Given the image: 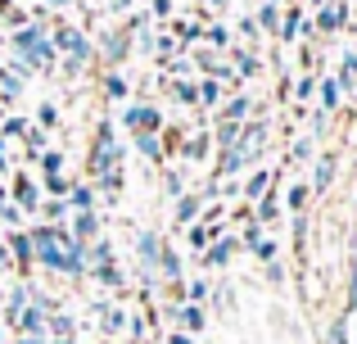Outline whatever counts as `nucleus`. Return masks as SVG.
<instances>
[{
	"label": "nucleus",
	"mask_w": 357,
	"mask_h": 344,
	"mask_svg": "<svg viewBox=\"0 0 357 344\" xmlns=\"http://www.w3.org/2000/svg\"><path fill=\"white\" fill-rule=\"evenodd\" d=\"M50 45H54V54L63 59V77H82V73L96 63V41H91L82 27L63 23V14L50 23Z\"/></svg>",
	"instance_id": "f257e3e1"
},
{
	"label": "nucleus",
	"mask_w": 357,
	"mask_h": 344,
	"mask_svg": "<svg viewBox=\"0 0 357 344\" xmlns=\"http://www.w3.org/2000/svg\"><path fill=\"white\" fill-rule=\"evenodd\" d=\"M9 50H14L18 59L32 63V73H54L59 68V54H54V45H50V27L32 23V18L9 32Z\"/></svg>",
	"instance_id": "f03ea898"
},
{
	"label": "nucleus",
	"mask_w": 357,
	"mask_h": 344,
	"mask_svg": "<svg viewBox=\"0 0 357 344\" xmlns=\"http://www.w3.org/2000/svg\"><path fill=\"white\" fill-rule=\"evenodd\" d=\"M122 159H127V150H122V141H118L114 118H100V123H96V132H91L86 177H91V181H100L105 172H118V168H122Z\"/></svg>",
	"instance_id": "7ed1b4c3"
},
{
	"label": "nucleus",
	"mask_w": 357,
	"mask_h": 344,
	"mask_svg": "<svg viewBox=\"0 0 357 344\" xmlns=\"http://www.w3.org/2000/svg\"><path fill=\"white\" fill-rule=\"evenodd\" d=\"M267 136H271V127L262 123V118H249V123L240 127V136H236V145H231V150L244 159V172H249L253 163L262 159V150H267Z\"/></svg>",
	"instance_id": "20e7f679"
},
{
	"label": "nucleus",
	"mask_w": 357,
	"mask_h": 344,
	"mask_svg": "<svg viewBox=\"0 0 357 344\" xmlns=\"http://www.w3.org/2000/svg\"><path fill=\"white\" fill-rule=\"evenodd\" d=\"M131 36L122 32V27H109V32H100V41H96V63H105V68H122V63L131 59Z\"/></svg>",
	"instance_id": "39448f33"
},
{
	"label": "nucleus",
	"mask_w": 357,
	"mask_h": 344,
	"mask_svg": "<svg viewBox=\"0 0 357 344\" xmlns=\"http://www.w3.org/2000/svg\"><path fill=\"white\" fill-rule=\"evenodd\" d=\"M158 254H163V236H158V231H136V258H140V281H145V290L158 285Z\"/></svg>",
	"instance_id": "423d86ee"
},
{
	"label": "nucleus",
	"mask_w": 357,
	"mask_h": 344,
	"mask_svg": "<svg viewBox=\"0 0 357 344\" xmlns=\"http://www.w3.org/2000/svg\"><path fill=\"white\" fill-rule=\"evenodd\" d=\"M122 127H127L131 136L136 132H163V109L158 105H149V100H131L127 109H122Z\"/></svg>",
	"instance_id": "0eeeda50"
},
{
	"label": "nucleus",
	"mask_w": 357,
	"mask_h": 344,
	"mask_svg": "<svg viewBox=\"0 0 357 344\" xmlns=\"http://www.w3.org/2000/svg\"><path fill=\"white\" fill-rule=\"evenodd\" d=\"M349 23H353V5H349V0H326V5L317 9V18H312V32L317 36H335V32H344Z\"/></svg>",
	"instance_id": "6e6552de"
},
{
	"label": "nucleus",
	"mask_w": 357,
	"mask_h": 344,
	"mask_svg": "<svg viewBox=\"0 0 357 344\" xmlns=\"http://www.w3.org/2000/svg\"><path fill=\"white\" fill-rule=\"evenodd\" d=\"M276 36H280V45H294L298 36H317V32H312V18H307V9H298V5H285V9H280Z\"/></svg>",
	"instance_id": "1a4fd4ad"
},
{
	"label": "nucleus",
	"mask_w": 357,
	"mask_h": 344,
	"mask_svg": "<svg viewBox=\"0 0 357 344\" xmlns=\"http://www.w3.org/2000/svg\"><path fill=\"white\" fill-rule=\"evenodd\" d=\"M5 190H9V204H18L27 218H32L36 204H41V186H36L27 172H9V186H5Z\"/></svg>",
	"instance_id": "9d476101"
},
{
	"label": "nucleus",
	"mask_w": 357,
	"mask_h": 344,
	"mask_svg": "<svg viewBox=\"0 0 357 344\" xmlns=\"http://www.w3.org/2000/svg\"><path fill=\"white\" fill-rule=\"evenodd\" d=\"M236 254H240V240L222 231L213 245H204V249H199V267H204V272H218V267H227Z\"/></svg>",
	"instance_id": "9b49d317"
},
{
	"label": "nucleus",
	"mask_w": 357,
	"mask_h": 344,
	"mask_svg": "<svg viewBox=\"0 0 357 344\" xmlns=\"http://www.w3.org/2000/svg\"><path fill=\"white\" fill-rule=\"evenodd\" d=\"M5 249H9V258H14V272L27 281V276H32V267H36V258H32V240H27V231H23V227L5 231Z\"/></svg>",
	"instance_id": "f8f14e48"
},
{
	"label": "nucleus",
	"mask_w": 357,
	"mask_h": 344,
	"mask_svg": "<svg viewBox=\"0 0 357 344\" xmlns=\"http://www.w3.org/2000/svg\"><path fill=\"white\" fill-rule=\"evenodd\" d=\"M208 150H213L208 123H195V132H190V136H181V145H176V159H185V163H204V159H208Z\"/></svg>",
	"instance_id": "ddd939ff"
},
{
	"label": "nucleus",
	"mask_w": 357,
	"mask_h": 344,
	"mask_svg": "<svg viewBox=\"0 0 357 344\" xmlns=\"http://www.w3.org/2000/svg\"><path fill=\"white\" fill-rule=\"evenodd\" d=\"M167 317H172L176 327L185 331V336H199V331H208V313H204V304H167Z\"/></svg>",
	"instance_id": "4468645a"
},
{
	"label": "nucleus",
	"mask_w": 357,
	"mask_h": 344,
	"mask_svg": "<svg viewBox=\"0 0 357 344\" xmlns=\"http://www.w3.org/2000/svg\"><path fill=\"white\" fill-rule=\"evenodd\" d=\"M335 172H340V154H335V150H321L312 159V181H307V190H312V195H326L335 186Z\"/></svg>",
	"instance_id": "2eb2a0df"
},
{
	"label": "nucleus",
	"mask_w": 357,
	"mask_h": 344,
	"mask_svg": "<svg viewBox=\"0 0 357 344\" xmlns=\"http://www.w3.org/2000/svg\"><path fill=\"white\" fill-rule=\"evenodd\" d=\"M276 181H280V172H271V168H253V172H244V181H240V195H244V204L262 200V195H267Z\"/></svg>",
	"instance_id": "dca6fc26"
},
{
	"label": "nucleus",
	"mask_w": 357,
	"mask_h": 344,
	"mask_svg": "<svg viewBox=\"0 0 357 344\" xmlns=\"http://www.w3.org/2000/svg\"><path fill=\"white\" fill-rule=\"evenodd\" d=\"M204 195L199 190H185V195H176L172 200V222L176 227H190V222H199V213H204Z\"/></svg>",
	"instance_id": "f3484780"
},
{
	"label": "nucleus",
	"mask_w": 357,
	"mask_h": 344,
	"mask_svg": "<svg viewBox=\"0 0 357 344\" xmlns=\"http://www.w3.org/2000/svg\"><path fill=\"white\" fill-rule=\"evenodd\" d=\"M249 209H253V222H258V227H276V222H280V181L271 186L262 200H253Z\"/></svg>",
	"instance_id": "a211bd4d"
},
{
	"label": "nucleus",
	"mask_w": 357,
	"mask_h": 344,
	"mask_svg": "<svg viewBox=\"0 0 357 344\" xmlns=\"http://www.w3.org/2000/svg\"><path fill=\"white\" fill-rule=\"evenodd\" d=\"M68 231L77 245H91L100 236V213L96 209H82V213H68Z\"/></svg>",
	"instance_id": "6ab92c4d"
},
{
	"label": "nucleus",
	"mask_w": 357,
	"mask_h": 344,
	"mask_svg": "<svg viewBox=\"0 0 357 344\" xmlns=\"http://www.w3.org/2000/svg\"><path fill=\"white\" fill-rule=\"evenodd\" d=\"M131 145H136L140 159H149V163H167V150H163V136H158V132H136V136H131Z\"/></svg>",
	"instance_id": "aec40b11"
},
{
	"label": "nucleus",
	"mask_w": 357,
	"mask_h": 344,
	"mask_svg": "<svg viewBox=\"0 0 357 344\" xmlns=\"http://www.w3.org/2000/svg\"><path fill=\"white\" fill-rule=\"evenodd\" d=\"M253 109H258V105H253L249 96H240V91H236V96H231L227 105H218V109H213V118H231V123H249V118H253Z\"/></svg>",
	"instance_id": "412c9836"
},
{
	"label": "nucleus",
	"mask_w": 357,
	"mask_h": 344,
	"mask_svg": "<svg viewBox=\"0 0 357 344\" xmlns=\"http://www.w3.org/2000/svg\"><path fill=\"white\" fill-rule=\"evenodd\" d=\"M231 68H236V77H258L262 73V59H258V50H249V45H236L231 50Z\"/></svg>",
	"instance_id": "4be33fe9"
},
{
	"label": "nucleus",
	"mask_w": 357,
	"mask_h": 344,
	"mask_svg": "<svg viewBox=\"0 0 357 344\" xmlns=\"http://www.w3.org/2000/svg\"><path fill=\"white\" fill-rule=\"evenodd\" d=\"M86 276H96V285H100V290H122V285H127V276H122V267H118V258H114V263H96V267H91V272Z\"/></svg>",
	"instance_id": "5701e85b"
},
{
	"label": "nucleus",
	"mask_w": 357,
	"mask_h": 344,
	"mask_svg": "<svg viewBox=\"0 0 357 344\" xmlns=\"http://www.w3.org/2000/svg\"><path fill=\"white\" fill-rule=\"evenodd\" d=\"M167 96H172L176 100V105H181V109H199V91H195V82L190 77H167Z\"/></svg>",
	"instance_id": "b1692460"
},
{
	"label": "nucleus",
	"mask_w": 357,
	"mask_h": 344,
	"mask_svg": "<svg viewBox=\"0 0 357 344\" xmlns=\"http://www.w3.org/2000/svg\"><path fill=\"white\" fill-rule=\"evenodd\" d=\"M96 317H100V331L105 336H118V331H127V313L118 308V304H96Z\"/></svg>",
	"instance_id": "393cba45"
},
{
	"label": "nucleus",
	"mask_w": 357,
	"mask_h": 344,
	"mask_svg": "<svg viewBox=\"0 0 357 344\" xmlns=\"http://www.w3.org/2000/svg\"><path fill=\"white\" fill-rule=\"evenodd\" d=\"M100 96H105V100H127L131 96V82L122 77L118 68H105V73H100Z\"/></svg>",
	"instance_id": "a878e982"
},
{
	"label": "nucleus",
	"mask_w": 357,
	"mask_h": 344,
	"mask_svg": "<svg viewBox=\"0 0 357 344\" xmlns=\"http://www.w3.org/2000/svg\"><path fill=\"white\" fill-rule=\"evenodd\" d=\"M63 204H68V213L96 209V186H91V181H73V186H68V195H63Z\"/></svg>",
	"instance_id": "bb28decb"
},
{
	"label": "nucleus",
	"mask_w": 357,
	"mask_h": 344,
	"mask_svg": "<svg viewBox=\"0 0 357 344\" xmlns=\"http://www.w3.org/2000/svg\"><path fill=\"white\" fill-rule=\"evenodd\" d=\"M218 236H222V222H190V227H185V240H190V249L213 245Z\"/></svg>",
	"instance_id": "cd10ccee"
},
{
	"label": "nucleus",
	"mask_w": 357,
	"mask_h": 344,
	"mask_svg": "<svg viewBox=\"0 0 357 344\" xmlns=\"http://www.w3.org/2000/svg\"><path fill=\"white\" fill-rule=\"evenodd\" d=\"M181 272H185V267H181V254H176V249L163 240V254H158V281H181Z\"/></svg>",
	"instance_id": "c85d7f7f"
},
{
	"label": "nucleus",
	"mask_w": 357,
	"mask_h": 344,
	"mask_svg": "<svg viewBox=\"0 0 357 344\" xmlns=\"http://www.w3.org/2000/svg\"><path fill=\"white\" fill-rule=\"evenodd\" d=\"M317 100H321V114H335L340 100H344L340 82H335V77H317Z\"/></svg>",
	"instance_id": "c756f323"
},
{
	"label": "nucleus",
	"mask_w": 357,
	"mask_h": 344,
	"mask_svg": "<svg viewBox=\"0 0 357 344\" xmlns=\"http://www.w3.org/2000/svg\"><path fill=\"white\" fill-rule=\"evenodd\" d=\"M195 91H199V109H208V114L222 105V96H227L218 77H199V82H195Z\"/></svg>",
	"instance_id": "7c9ffc66"
},
{
	"label": "nucleus",
	"mask_w": 357,
	"mask_h": 344,
	"mask_svg": "<svg viewBox=\"0 0 357 344\" xmlns=\"http://www.w3.org/2000/svg\"><path fill=\"white\" fill-rule=\"evenodd\" d=\"M23 87H27V82L18 77V73L9 68V63H0V100H5V105H14V100L23 96Z\"/></svg>",
	"instance_id": "2f4dec72"
},
{
	"label": "nucleus",
	"mask_w": 357,
	"mask_h": 344,
	"mask_svg": "<svg viewBox=\"0 0 357 344\" xmlns=\"http://www.w3.org/2000/svg\"><path fill=\"white\" fill-rule=\"evenodd\" d=\"M253 23H258V32L276 36V23H280V5H276V0H262V5H258V14H253Z\"/></svg>",
	"instance_id": "473e14b6"
},
{
	"label": "nucleus",
	"mask_w": 357,
	"mask_h": 344,
	"mask_svg": "<svg viewBox=\"0 0 357 344\" xmlns=\"http://www.w3.org/2000/svg\"><path fill=\"white\" fill-rule=\"evenodd\" d=\"M36 218H41V222H68V204L41 195V204H36Z\"/></svg>",
	"instance_id": "72a5a7b5"
},
{
	"label": "nucleus",
	"mask_w": 357,
	"mask_h": 344,
	"mask_svg": "<svg viewBox=\"0 0 357 344\" xmlns=\"http://www.w3.org/2000/svg\"><path fill=\"white\" fill-rule=\"evenodd\" d=\"M199 41L208 45V50H231V32H227V27H222V23H204Z\"/></svg>",
	"instance_id": "f704fd0d"
},
{
	"label": "nucleus",
	"mask_w": 357,
	"mask_h": 344,
	"mask_svg": "<svg viewBox=\"0 0 357 344\" xmlns=\"http://www.w3.org/2000/svg\"><path fill=\"white\" fill-rule=\"evenodd\" d=\"M285 204H289V213H307V204H312V190H307V181H294L285 190Z\"/></svg>",
	"instance_id": "c9c22d12"
},
{
	"label": "nucleus",
	"mask_w": 357,
	"mask_h": 344,
	"mask_svg": "<svg viewBox=\"0 0 357 344\" xmlns=\"http://www.w3.org/2000/svg\"><path fill=\"white\" fill-rule=\"evenodd\" d=\"M335 82H340V91H353V87H357V54H353V50L340 59V73H335Z\"/></svg>",
	"instance_id": "e433bc0d"
},
{
	"label": "nucleus",
	"mask_w": 357,
	"mask_h": 344,
	"mask_svg": "<svg viewBox=\"0 0 357 344\" xmlns=\"http://www.w3.org/2000/svg\"><path fill=\"white\" fill-rule=\"evenodd\" d=\"M36 127H41V132H54V127H59V105H54V100H41V105H36Z\"/></svg>",
	"instance_id": "4c0bfd02"
},
{
	"label": "nucleus",
	"mask_w": 357,
	"mask_h": 344,
	"mask_svg": "<svg viewBox=\"0 0 357 344\" xmlns=\"http://www.w3.org/2000/svg\"><path fill=\"white\" fill-rule=\"evenodd\" d=\"M27 127H32V123H27V118H0V141H23V132H27Z\"/></svg>",
	"instance_id": "58836bf2"
},
{
	"label": "nucleus",
	"mask_w": 357,
	"mask_h": 344,
	"mask_svg": "<svg viewBox=\"0 0 357 344\" xmlns=\"http://www.w3.org/2000/svg\"><path fill=\"white\" fill-rule=\"evenodd\" d=\"M23 222H27V213L23 209H18V204H0V227H9V231H14V227H23Z\"/></svg>",
	"instance_id": "ea45409f"
},
{
	"label": "nucleus",
	"mask_w": 357,
	"mask_h": 344,
	"mask_svg": "<svg viewBox=\"0 0 357 344\" xmlns=\"http://www.w3.org/2000/svg\"><path fill=\"white\" fill-rule=\"evenodd\" d=\"M68 177H63V172H54V177H45V181H41V190L45 195H50V200H63V195H68Z\"/></svg>",
	"instance_id": "a19ab883"
},
{
	"label": "nucleus",
	"mask_w": 357,
	"mask_h": 344,
	"mask_svg": "<svg viewBox=\"0 0 357 344\" xmlns=\"http://www.w3.org/2000/svg\"><path fill=\"white\" fill-rule=\"evenodd\" d=\"M249 254H253V258H258V263H271V258H280V245H276V240H271V236H262V240H258V245H253V249H249Z\"/></svg>",
	"instance_id": "79ce46f5"
},
{
	"label": "nucleus",
	"mask_w": 357,
	"mask_h": 344,
	"mask_svg": "<svg viewBox=\"0 0 357 344\" xmlns=\"http://www.w3.org/2000/svg\"><path fill=\"white\" fill-rule=\"evenodd\" d=\"M289 91H294V100H303V105H307V100L317 96V73H303V77H298Z\"/></svg>",
	"instance_id": "37998d69"
},
{
	"label": "nucleus",
	"mask_w": 357,
	"mask_h": 344,
	"mask_svg": "<svg viewBox=\"0 0 357 344\" xmlns=\"http://www.w3.org/2000/svg\"><path fill=\"white\" fill-rule=\"evenodd\" d=\"M0 18H5L9 27H23L27 23V9H18L14 0H0Z\"/></svg>",
	"instance_id": "c03bdc74"
},
{
	"label": "nucleus",
	"mask_w": 357,
	"mask_h": 344,
	"mask_svg": "<svg viewBox=\"0 0 357 344\" xmlns=\"http://www.w3.org/2000/svg\"><path fill=\"white\" fill-rule=\"evenodd\" d=\"M36 163H41V172H45V177L63 172V150H41V159H36Z\"/></svg>",
	"instance_id": "a18cd8bd"
},
{
	"label": "nucleus",
	"mask_w": 357,
	"mask_h": 344,
	"mask_svg": "<svg viewBox=\"0 0 357 344\" xmlns=\"http://www.w3.org/2000/svg\"><path fill=\"white\" fill-rule=\"evenodd\" d=\"M213 294V285H208V276H199V281H190L185 285V304H204Z\"/></svg>",
	"instance_id": "49530a36"
},
{
	"label": "nucleus",
	"mask_w": 357,
	"mask_h": 344,
	"mask_svg": "<svg viewBox=\"0 0 357 344\" xmlns=\"http://www.w3.org/2000/svg\"><path fill=\"white\" fill-rule=\"evenodd\" d=\"M326 344H349V313H340V317L331 322V336H326Z\"/></svg>",
	"instance_id": "de8ad7c7"
},
{
	"label": "nucleus",
	"mask_w": 357,
	"mask_h": 344,
	"mask_svg": "<svg viewBox=\"0 0 357 344\" xmlns=\"http://www.w3.org/2000/svg\"><path fill=\"white\" fill-rule=\"evenodd\" d=\"M344 313H357V263H349V294H344Z\"/></svg>",
	"instance_id": "09e8293b"
},
{
	"label": "nucleus",
	"mask_w": 357,
	"mask_h": 344,
	"mask_svg": "<svg viewBox=\"0 0 357 344\" xmlns=\"http://www.w3.org/2000/svg\"><path fill=\"white\" fill-rule=\"evenodd\" d=\"M236 240H240V245H244V249H253V245H258V240H262V227H258V222H253V218H249V222H244V231H240V236H236Z\"/></svg>",
	"instance_id": "8fccbe9b"
},
{
	"label": "nucleus",
	"mask_w": 357,
	"mask_h": 344,
	"mask_svg": "<svg viewBox=\"0 0 357 344\" xmlns=\"http://www.w3.org/2000/svg\"><path fill=\"white\" fill-rule=\"evenodd\" d=\"M163 190L172 195V200H176V195H185V177L176 172V168H167V177H163Z\"/></svg>",
	"instance_id": "3c124183"
},
{
	"label": "nucleus",
	"mask_w": 357,
	"mask_h": 344,
	"mask_svg": "<svg viewBox=\"0 0 357 344\" xmlns=\"http://www.w3.org/2000/svg\"><path fill=\"white\" fill-rule=\"evenodd\" d=\"M307 159H312V136L294 141V150H289V163H307Z\"/></svg>",
	"instance_id": "603ef678"
},
{
	"label": "nucleus",
	"mask_w": 357,
	"mask_h": 344,
	"mask_svg": "<svg viewBox=\"0 0 357 344\" xmlns=\"http://www.w3.org/2000/svg\"><path fill=\"white\" fill-rule=\"evenodd\" d=\"M262 267H267V281H271V285L285 281V267H280V258H271V263H262Z\"/></svg>",
	"instance_id": "864d4df0"
},
{
	"label": "nucleus",
	"mask_w": 357,
	"mask_h": 344,
	"mask_svg": "<svg viewBox=\"0 0 357 344\" xmlns=\"http://www.w3.org/2000/svg\"><path fill=\"white\" fill-rule=\"evenodd\" d=\"M240 36H244V41H258V23H253V18H249V14H244V18H240Z\"/></svg>",
	"instance_id": "5fc2aeb1"
},
{
	"label": "nucleus",
	"mask_w": 357,
	"mask_h": 344,
	"mask_svg": "<svg viewBox=\"0 0 357 344\" xmlns=\"http://www.w3.org/2000/svg\"><path fill=\"white\" fill-rule=\"evenodd\" d=\"M163 344H195V336H185V331H167Z\"/></svg>",
	"instance_id": "6e6d98bb"
},
{
	"label": "nucleus",
	"mask_w": 357,
	"mask_h": 344,
	"mask_svg": "<svg viewBox=\"0 0 357 344\" xmlns=\"http://www.w3.org/2000/svg\"><path fill=\"white\" fill-rule=\"evenodd\" d=\"M154 18H172V0H154Z\"/></svg>",
	"instance_id": "4d7b16f0"
},
{
	"label": "nucleus",
	"mask_w": 357,
	"mask_h": 344,
	"mask_svg": "<svg viewBox=\"0 0 357 344\" xmlns=\"http://www.w3.org/2000/svg\"><path fill=\"white\" fill-rule=\"evenodd\" d=\"M9 141H0V177H9V150H5Z\"/></svg>",
	"instance_id": "13d9d810"
},
{
	"label": "nucleus",
	"mask_w": 357,
	"mask_h": 344,
	"mask_svg": "<svg viewBox=\"0 0 357 344\" xmlns=\"http://www.w3.org/2000/svg\"><path fill=\"white\" fill-rule=\"evenodd\" d=\"M14 267V258H9V249H5V240H0V272H9Z\"/></svg>",
	"instance_id": "bf43d9fd"
},
{
	"label": "nucleus",
	"mask_w": 357,
	"mask_h": 344,
	"mask_svg": "<svg viewBox=\"0 0 357 344\" xmlns=\"http://www.w3.org/2000/svg\"><path fill=\"white\" fill-rule=\"evenodd\" d=\"M109 9H118V14H127V9H136V0H109Z\"/></svg>",
	"instance_id": "052dcab7"
},
{
	"label": "nucleus",
	"mask_w": 357,
	"mask_h": 344,
	"mask_svg": "<svg viewBox=\"0 0 357 344\" xmlns=\"http://www.w3.org/2000/svg\"><path fill=\"white\" fill-rule=\"evenodd\" d=\"M77 0H45V9H73Z\"/></svg>",
	"instance_id": "680f3d73"
},
{
	"label": "nucleus",
	"mask_w": 357,
	"mask_h": 344,
	"mask_svg": "<svg viewBox=\"0 0 357 344\" xmlns=\"http://www.w3.org/2000/svg\"><path fill=\"white\" fill-rule=\"evenodd\" d=\"M204 5H208V9H227L231 0H204Z\"/></svg>",
	"instance_id": "e2e57ef3"
},
{
	"label": "nucleus",
	"mask_w": 357,
	"mask_h": 344,
	"mask_svg": "<svg viewBox=\"0 0 357 344\" xmlns=\"http://www.w3.org/2000/svg\"><path fill=\"white\" fill-rule=\"evenodd\" d=\"M14 344H45V340H36V336H18Z\"/></svg>",
	"instance_id": "0e129e2a"
},
{
	"label": "nucleus",
	"mask_w": 357,
	"mask_h": 344,
	"mask_svg": "<svg viewBox=\"0 0 357 344\" xmlns=\"http://www.w3.org/2000/svg\"><path fill=\"white\" fill-rule=\"evenodd\" d=\"M307 5H312V9H321V5H326V0H307Z\"/></svg>",
	"instance_id": "69168bd1"
},
{
	"label": "nucleus",
	"mask_w": 357,
	"mask_h": 344,
	"mask_svg": "<svg viewBox=\"0 0 357 344\" xmlns=\"http://www.w3.org/2000/svg\"><path fill=\"white\" fill-rule=\"evenodd\" d=\"M96 344H109V340H96Z\"/></svg>",
	"instance_id": "338daca9"
},
{
	"label": "nucleus",
	"mask_w": 357,
	"mask_h": 344,
	"mask_svg": "<svg viewBox=\"0 0 357 344\" xmlns=\"http://www.w3.org/2000/svg\"><path fill=\"white\" fill-rule=\"evenodd\" d=\"M0 344H5V336H0Z\"/></svg>",
	"instance_id": "774afa93"
}]
</instances>
